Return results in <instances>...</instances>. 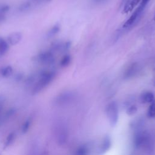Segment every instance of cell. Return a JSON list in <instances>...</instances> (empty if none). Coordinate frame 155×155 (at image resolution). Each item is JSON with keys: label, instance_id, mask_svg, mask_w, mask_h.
<instances>
[{"label": "cell", "instance_id": "obj_3", "mask_svg": "<svg viewBox=\"0 0 155 155\" xmlns=\"http://www.w3.org/2000/svg\"><path fill=\"white\" fill-rule=\"evenodd\" d=\"M139 71V66L137 63H133L129 65L124 72L123 78L127 80L131 79L137 75Z\"/></svg>", "mask_w": 155, "mask_h": 155}, {"label": "cell", "instance_id": "obj_15", "mask_svg": "<svg viewBox=\"0 0 155 155\" xmlns=\"http://www.w3.org/2000/svg\"><path fill=\"white\" fill-rule=\"evenodd\" d=\"M154 84H155V83H154Z\"/></svg>", "mask_w": 155, "mask_h": 155}, {"label": "cell", "instance_id": "obj_11", "mask_svg": "<svg viewBox=\"0 0 155 155\" xmlns=\"http://www.w3.org/2000/svg\"><path fill=\"white\" fill-rule=\"evenodd\" d=\"M109 0H91V2L96 5H101L107 3Z\"/></svg>", "mask_w": 155, "mask_h": 155}, {"label": "cell", "instance_id": "obj_6", "mask_svg": "<svg viewBox=\"0 0 155 155\" xmlns=\"http://www.w3.org/2000/svg\"><path fill=\"white\" fill-rule=\"evenodd\" d=\"M141 1L142 0H131V1L130 2L129 4L126 7V9L124 10V12L125 13H127L132 11L133 9L136 6H137L138 4L141 2Z\"/></svg>", "mask_w": 155, "mask_h": 155}, {"label": "cell", "instance_id": "obj_13", "mask_svg": "<svg viewBox=\"0 0 155 155\" xmlns=\"http://www.w3.org/2000/svg\"><path fill=\"white\" fill-rule=\"evenodd\" d=\"M150 1V0H142L141 2L143 3L144 4H145L146 5H147V4Z\"/></svg>", "mask_w": 155, "mask_h": 155}, {"label": "cell", "instance_id": "obj_14", "mask_svg": "<svg viewBox=\"0 0 155 155\" xmlns=\"http://www.w3.org/2000/svg\"><path fill=\"white\" fill-rule=\"evenodd\" d=\"M154 20H155V17H154Z\"/></svg>", "mask_w": 155, "mask_h": 155}, {"label": "cell", "instance_id": "obj_12", "mask_svg": "<svg viewBox=\"0 0 155 155\" xmlns=\"http://www.w3.org/2000/svg\"><path fill=\"white\" fill-rule=\"evenodd\" d=\"M130 1L131 0H122L121 6H124V10L126 9V7L128 6Z\"/></svg>", "mask_w": 155, "mask_h": 155}, {"label": "cell", "instance_id": "obj_7", "mask_svg": "<svg viewBox=\"0 0 155 155\" xmlns=\"http://www.w3.org/2000/svg\"><path fill=\"white\" fill-rule=\"evenodd\" d=\"M147 115L150 118H154L155 117V102L153 101L151 102V104L150 106L148 111H147Z\"/></svg>", "mask_w": 155, "mask_h": 155}, {"label": "cell", "instance_id": "obj_2", "mask_svg": "<svg viewBox=\"0 0 155 155\" xmlns=\"http://www.w3.org/2000/svg\"><path fill=\"white\" fill-rule=\"evenodd\" d=\"M106 113L110 126L115 127L117 124L119 119V109L116 102H111L107 105Z\"/></svg>", "mask_w": 155, "mask_h": 155}, {"label": "cell", "instance_id": "obj_5", "mask_svg": "<svg viewBox=\"0 0 155 155\" xmlns=\"http://www.w3.org/2000/svg\"><path fill=\"white\" fill-rule=\"evenodd\" d=\"M111 146V141L110 138L108 136H106L103 141L101 147V151L102 153H105L106 151H107Z\"/></svg>", "mask_w": 155, "mask_h": 155}, {"label": "cell", "instance_id": "obj_4", "mask_svg": "<svg viewBox=\"0 0 155 155\" xmlns=\"http://www.w3.org/2000/svg\"><path fill=\"white\" fill-rule=\"evenodd\" d=\"M140 99L141 102L146 104V103L153 102L154 100V94L151 91H146L144 92L141 95Z\"/></svg>", "mask_w": 155, "mask_h": 155}, {"label": "cell", "instance_id": "obj_1", "mask_svg": "<svg viewBox=\"0 0 155 155\" xmlns=\"http://www.w3.org/2000/svg\"><path fill=\"white\" fill-rule=\"evenodd\" d=\"M146 5L140 3L139 6L137 7V9L133 12L130 17L126 21V23L122 26V28L124 29H128L133 26H135L139 21L141 16L145 9Z\"/></svg>", "mask_w": 155, "mask_h": 155}, {"label": "cell", "instance_id": "obj_9", "mask_svg": "<svg viewBox=\"0 0 155 155\" xmlns=\"http://www.w3.org/2000/svg\"><path fill=\"white\" fill-rule=\"evenodd\" d=\"M89 149L86 146H81L76 151V155H87Z\"/></svg>", "mask_w": 155, "mask_h": 155}, {"label": "cell", "instance_id": "obj_10", "mask_svg": "<svg viewBox=\"0 0 155 155\" xmlns=\"http://www.w3.org/2000/svg\"><path fill=\"white\" fill-rule=\"evenodd\" d=\"M137 111H138V109L135 106H131L128 107L127 110V114L128 115L131 116V115H135V113L137 112Z\"/></svg>", "mask_w": 155, "mask_h": 155}, {"label": "cell", "instance_id": "obj_8", "mask_svg": "<svg viewBox=\"0 0 155 155\" xmlns=\"http://www.w3.org/2000/svg\"><path fill=\"white\" fill-rule=\"evenodd\" d=\"M71 56L70 55H66L63 57V58L62 59L61 61V66L62 67H66L67 66L69 65V64L71 62Z\"/></svg>", "mask_w": 155, "mask_h": 155}]
</instances>
